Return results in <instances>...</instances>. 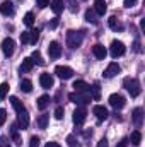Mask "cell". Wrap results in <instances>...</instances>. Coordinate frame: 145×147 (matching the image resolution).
<instances>
[{"instance_id": "cell-1", "label": "cell", "mask_w": 145, "mask_h": 147, "mask_svg": "<svg viewBox=\"0 0 145 147\" xmlns=\"http://www.w3.org/2000/svg\"><path fill=\"white\" fill-rule=\"evenodd\" d=\"M84 41V31H68L67 33V45L70 48H79Z\"/></svg>"}, {"instance_id": "cell-2", "label": "cell", "mask_w": 145, "mask_h": 147, "mask_svg": "<svg viewBox=\"0 0 145 147\" xmlns=\"http://www.w3.org/2000/svg\"><path fill=\"white\" fill-rule=\"evenodd\" d=\"M125 87H126V91L130 92V96L132 98H137V96H140V92H142V87H140V82H138V79H125Z\"/></svg>"}, {"instance_id": "cell-3", "label": "cell", "mask_w": 145, "mask_h": 147, "mask_svg": "<svg viewBox=\"0 0 145 147\" xmlns=\"http://www.w3.org/2000/svg\"><path fill=\"white\" fill-rule=\"evenodd\" d=\"M125 51H126V48H125V45H123L121 41H113V43H111L109 53H111V57H113V58L123 57V55H125Z\"/></svg>"}, {"instance_id": "cell-4", "label": "cell", "mask_w": 145, "mask_h": 147, "mask_svg": "<svg viewBox=\"0 0 145 147\" xmlns=\"http://www.w3.org/2000/svg\"><path fill=\"white\" fill-rule=\"evenodd\" d=\"M68 99L72 103H75V105H87V103H91V98H89L87 92H72L68 96Z\"/></svg>"}, {"instance_id": "cell-5", "label": "cell", "mask_w": 145, "mask_h": 147, "mask_svg": "<svg viewBox=\"0 0 145 147\" xmlns=\"http://www.w3.org/2000/svg\"><path fill=\"white\" fill-rule=\"evenodd\" d=\"M14 50H15L14 39H12V38H5V39L2 41V51H3V55H5V57H12V55H14Z\"/></svg>"}, {"instance_id": "cell-6", "label": "cell", "mask_w": 145, "mask_h": 147, "mask_svg": "<svg viewBox=\"0 0 145 147\" xmlns=\"http://www.w3.org/2000/svg\"><path fill=\"white\" fill-rule=\"evenodd\" d=\"M109 105H111L114 110H121V108H125L126 101H125V98H123L121 94H111V96H109Z\"/></svg>"}, {"instance_id": "cell-7", "label": "cell", "mask_w": 145, "mask_h": 147, "mask_svg": "<svg viewBox=\"0 0 145 147\" xmlns=\"http://www.w3.org/2000/svg\"><path fill=\"white\" fill-rule=\"evenodd\" d=\"M55 74L60 77V79H63V80H67V79H72L73 75V70L70 67H65V65H58L56 69H55Z\"/></svg>"}, {"instance_id": "cell-8", "label": "cell", "mask_w": 145, "mask_h": 147, "mask_svg": "<svg viewBox=\"0 0 145 147\" xmlns=\"http://www.w3.org/2000/svg\"><path fill=\"white\" fill-rule=\"evenodd\" d=\"M48 55H50V58H58V57L62 55V46H60L58 41H51V43H50V46H48Z\"/></svg>"}, {"instance_id": "cell-9", "label": "cell", "mask_w": 145, "mask_h": 147, "mask_svg": "<svg viewBox=\"0 0 145 147\" xmlns=\"http://www.w3.org/2000/svg\"><path fill=\"white\" fill-rule=\"evenodd\" d=\"M119 72H121V69H119V65H118L116 62H111V63H109L108 67H106V70H104V74H103V75H104L106 79H111V77H114V75H118Z\"/></svg>"}, {"instance_id": "cell-10", "label": "cell", "mask_w": 145, "mask_h": 147, "mask_svg": "<svg viewBox=\"0 0 145 147\" xmlns=\"http://www.w3.org/2000/svg\"><path fill=\"white\" fill-rule=\"evenodd\" d=\"M85 118H87L85 108H77V110L73 111V123H75V125H82V123L85 121Z\"/></svg>"}, {"instance_id": "cell-11", "label": "cell", "mask_w": 145, "mask_h": 147, "mask_svg": "<svg viewBox=\"0 0 145 147\" xmlns=\"http://www.w3.org/2000/svg\"><path fill=\"white\" fill-rule=\"evenodd\" d=\"M92 53H94V57H96L97 60H104V58H106V55H108V50H106L103 45H99V43H97V45H94V46H92Z\"/></svg>"}, {"instance_id": "cell-12", "label": "cell", "mask_w": 145, "mask_h": 147, "mask_svg": "<svg viewBox=\"0 0 145 147\" xmlns=\"http://www.w3.org/2000/svg\"><path fill=\"white\" fill-rule=\"evenodd\" d=\"M17 123H19V127H21L22 130L29 127V115H28V110H24L22 113H17Z\"/></svg>"}, {"instance_id": "cell-13", "label": "cell", "mask_w": 145, "mask_h": 147, "mask_svg": "<svg viewBox=\"0 0 145 147\" xmlns=\"http://www.w3.org/2000/svg\"><path fill=\"white\" fill-rule=\"evenodd\" d=\"M92 113L96 115V118H97V120H106V118L109 116L108 110H106L104 106H101V105H96V106L92 108Z\"/></svg>"}, {"instance_id": "cell-14", "label": "cell", "mask_w": 145, "mask_h": 147, "mask_svg": "<svg viewBox=\"0 0 145 147\" xmlns=\"http://www.w3.org/2000/svg\"><path fill=\"white\" fill-rule=\"evenodd\" d=\"M39 84H41V87L50 89V87H53L55 80H53V77H51L50 74H41V77H39Z\"/></svg>"}, {"instance_id": "cell-15", "label": "cell", "mask_w": 145, "mask_h": 147, "mask_svg": "<svg viewBox=\"0 0 145 147\" xmlns=\"http://www.w3.org/2000/svg\"><path fill=\"white\" fill-rule=\"evenodd\" d=\"M0 14H3V16H14V3L9 2V0L2 2V5H0Z\"/></svg>"}, {"instance_id": "cell-16", "label": "cell", "mask_w": 145, "mask_h": 147, "mask_svg": "<svg viewBox=\"0 0 145 147\" xmlns=\"http://www.w3.org/2000/svg\"><path fill=\"white\" fill-rule=\"evenodd\" d=\"M132 120H133L135 127H140L142 121H144V110L142 108H135L133 113H132Z\"/></svg>"}, {"instance_id": "cell-17", "label": "cell", "mask_w": 145, "mask_h": 147, "mask_svg": "<svg viewBox=\"0 0 145 147\" xmlns=\"http://www.w3.org/2000/svg\"><path fill=\"white\" fill-rule=\"evenodd\" d=\"M108 10V5H106V0H96L94 2V12L97 16H104Z\"/></svg>"}, {"instance_id": "cell-18", "label": "cell", "mask_w": 145, "mask_h": 147, "mask_svg": "<svg viewBox=\"0 0 145 147\" xmlns=\"http://www.w3.org/2000/svg\"><path fill=\"white\" fill-rule=\"evenodd\" d=\"M108 26L113 29V31H123V29H125V26H123V24H121L114 16H111V17L108 19Z\"/></svg>"}, {"instance_id": "cell-19", "label": "cell", "mask_w": 145, "mask_h": 147, "mask_svg": "<svg viewBox=\"0 0 145 147\" xmlns=\"http://www.w3.org/2000/svg\"><path fill=\"white\" fill-rule=\"evenodd\" d=\"M50 101H51V99H50V96H48V94H43V96H39V98H38V108H39L41 111H44L46 108H48Z\"/></svg>"}, {"instance_id": "cell-20", "label": "cell", "mask_w": 145, "mask_h": 147, "mask_svg": "<svg viewBox=\"0 0 145 147\" xmlns=\"http://www.w3.org/2000/svg\"><path fill=\"white\" fill-rule=\"evenodd\" d=\"M9 99H10V105L14 106V110H15V113H22V111L26 110V108H24V105H22V103H21V101H19L17 98H15V96H10Z\"/></svg>"}, {"instance_id": "cell-21", "label": "cell", "mask_w": 145, "mask_h": 147, "mask_svg": "<svg viewBox=\"0 0 145 147\" xmlns=\"http://www.w3.org/2000/svg\"><path fill=\"white\" fill-rule=\"evenodd\" d=\"M73 89H75V92H87L89 91V86L84 80H75L73 82Z\"/></svg>"}, {"instance_id": "cell-22", "label": "cell", "mask_w": 145, "mask_h": 147, "mask_svg": "<svg viewBox=\"0 0 145 147\" xmlns=\"http://www.w3.org/2000/svg\"><path fill=\"white\" fill-rule=\"evenodd\" d=\"M33 67H34V63H33L31 57L24 58V60H22V63H21V70H22V72H31V70H33Z\"/></svg>"}, {"instance_id": "cell-23", "label": "cell", "mask_w": 145, "mask_h": 147, "mask_svg": "<svg viewBox=\"0 0 145 147\" xmlns=\"http://www.w3.org/2000/svg\"><path fill=\"white\" fill-rule=\"evenodd\" d=\"M48 120H50V115H39V118L36 120L38 127H39L41 130H44V128L48 127Z\"/></svg>"}, {"instance_id": "cell-24", "label": "cell", "mask_w": 145, "mask_h": 147, "mask_svg": "<svg viewBox=\"0 0 145 147\" xmlns=\"http://www.w3.org/2000/svg\"><path fill=\"white\" fill-rule=\"evenodd\" d=\"M21 91L22 92H31L33 91V82L29 79H22L21 80Z\"/></svg>"}, {"instance_id": "cell-25", "label": "cell", "mask_w": 145, "mask_h": 147, "mask_svg": "<svg viewBox=\"0 0 145 147\" xmlns=\"http://www.w3.org/2000/svg\"><path fill=\"white\" fill-rule=\"evenodd\" d=\"M51 10H53L55 14H60V12L63 10V0H53V2H51Z\"/></svg>"}, {"instance_id": "cell-26", "label": "cell", "mask_w": 145, "mask_h": 147, "mask_svg": "<svg viewBox=\"0 0 145 147\" xmlns=\"http://www.w3.org/2000/svg\"><path fill=\"white\" fill-rule=\"evenodd\" d=\"M130 140H132V144H133V146H138V144L142 142V134H140L138 130L132 132V137H130Z\"/></svg>"}, {"instance_id": "cell-27", "label": "cell", "mask_w": 145, "mask_h": 147, "mask_svg": "<svg viewBox=\"0 0 145 147\" xmlns=\"http://www.w3.org/2000/svg\"><path fill=\"white\" fill-rule=\"evenodd\" d=\"M31 60H33V63H38V65H44V60H43V57H41V53L39 51H33V55H31Z\"/></svg>"}, {"instance_id": "cell-28", "label": "cell", "mask_w": 145, "mask_h": 147, "mask_svg": "<svg viewBox=\"0 0 145 147\" xmlns=\"http://www.w3.org/2000/svg\"><path fill=\"white\" fill-rule=\"evenodd\" d=\"M85 21L87 22H92V24H97V19H96V12L94 10H85Z\"/></svg>"}, {"instance_id": "cell-29", "label": "cell", "mask_w": 145, "mask_h": 147, "mask_svg": "<svg viewBox=\"0 0 145 147\" xmlns=\"http://www.w3.org/2000/svg\"><path fill=\"white\" fill-rule=\"evenodd\" d=\"M89 89H92V96H91V99H96V101H97V99L101 98V89H99V84H94L92 87L89 86Z\"/></svg>"}, {"instance_id": "cell-30", "label": "cell", "mask_w": 145, "mask_h": 147, "mask_svg": "<svg viewBox=\"0 0 145 147\" xmlns=\"http://www.w3.org/2000/svg\"><path fill=\"white\" fill-rule=\"evenodd\" d=\"M24 24H26L28 28H33V24H34V14H33V12H28V14L24 16Z\"/></svg>"}, {"instance_id": "cell-31", "label": "cell", "mask_w": 145, "mask_h": 147, "mask_svg": "<svg viewBox=\"0 0 145 147\" xmlns=\"http://www.w3.org/2000/svg\"><path fill=\"white\" fill-rule=\"evenodd\" d=\"M10 134H12V139H14V142H15L17 146H21V137H19V134H17V125H12V128H10Z\"/></svg>"}, {"instance_id": "cell-32", "label": "cell", "mask_w": 145, "mask_h": 147, "mask_svg": "<svg viewBox=\"0 0 145 147\" xmlns=\"http://www.w3.org/2000/svg\"><path fill=\"white\" fill-rule=\"evenodd\" d=\"M38 39H39V29H33V31H29V43L36 45Z\"/></svg>"}, {"instance_id": "cell-33", "label": "cell", "mask_w": 145, "mask_h": 147, "mask_svg": "<svg viewBox=\"0 0 145 147\" xmlns=\"http://www.w3.org/2000/svg\"><path fill=\"white\" fill-rule=\"evenodd\" d=\"M7 92H9V84L7 82H2L0 84V99H5Z\"/></svg>"}, {"instance_id": "cell-34", "label": "cell", "mask_w": 145, "mask_h": 147, "mask_svg": "<svg viewBox=\"0 0 145 147\" xmlns=\"http://www.w3.org/2000/svg\"><path fill=\"white\" fill-rule=\"evenodd\" d=\"M63 113H65L63 108H62V106H58V108L55 110V118H56V120H63Z\"/></svg>"}, {"instance_id": "cell-35", "label": "cell", "mask_w": 145, "mask_h": 147, "mask_svg": "<svg viewBox=\"0 0 145 147\" xmlns=\"http://www.w3.org/2000/svg\"><path fill=\"white\" fill-rule=\"evenodd\" d=\"M5 120H7V111L3 110V108H0V127L5 123Z\"/></svg>"}, {"instance_id": "cell-36", "label": "cell", "mask_w": 145, "mask_h": 147, "mask_svg": "<svg viewBox=\"0 0 145 147\" xmlns=\"http://www.w3.org/2000/svg\"><path fill=\"white\" fill-rule=\"evenodd\" d=\"M29 147H39V139H38V137H31V140H29Z\"/></svg>"}, {"instance_id": "cell-37", "label": "cell", "mask_w": 145, "mask_h": 147, "mask_svg": "<svg viewBox=\"0 0 145 147\" xmlns=\"http://www.w3.org/2000/svg\"><path fill=\"white\" fill-rule=\"evenodd\" d=\"M123 5H125L126 9H132L133 5H137V0H125V2H123Z\"/></svg>"}, {"instance_id": "cell-38", "label": "cell", "mask_w": 145, "mask_h": 147, "mask_svg": "<svg viewBox=\"0 0 145 147\" xmlns=\"http://www.w3.org/2000/svg\"><path fill=\"white\" fill-rule=\"evenodd\" d=\"M38 7L39 9H44V7H48V3H50V0H36Z\"/></svg>"}, {"instance_id": "cell-39", "label": "cell", "mask_w": 145, "mask_h": 147, "mask_svg": "<svg viewBox=\"0 0 145 147\" xmlns=\"http://www.w3.org/2000/svg\"><path fill=\"white\" fill-rule=\"evenodd\" d=\"M21 43H22V45L29 43V33H22V34H21Z\"/></svg>"}, {"instance_id": "cell-40", "label": "cell", "mask_w": 145, "mask_h": 147, "mask_svg": "<svg viewBox=\"0 0 145 147\" xmlns=\"http://www.w3.org/2000/svg\"><path fill=\"white\" fill-rule=\"evenodd\" d=\"M67 142H68V147H79V146H75V137H73V135H70V137L67 139Z\"/></svg>"}, {"instance_id": "cell-41", "label": "cell", "mask_w": 145, "mask_h": 147, "mask_svg": "<svg viewBox=\"0 0 145 147\" xmlns=\"http://www.w3.org/2000/svg\"><path fill=\"white\" fill-rule=\"evenodd\" d=\"M0 147H9V142H7V137H0Z\"/></svg>"}, {"instance_id": "cell-42", "label": "cell", "mask_w": 145, "mask_h": 147, "mask_svg": "<svg viewBox=\"0 0 145 147\" xmlns=\"http://www.w3.org/2000/svg\"><path fill=\"white\" fill-rule=\"evenodd\" d=\"M56 26H58V17H55V19L50 22V29H55Z\"/></svg>"}, {"instance_id": "cell-43", "label": "cell", "mask_w": 145, "mask_h": 147, "mask_svg": "<svg viewBox=\"0 0 145 147\" xmlns=\"http://www.w3.org/2000/svg\"><path fill=\"white\" fill-rule=\"evenodd\" d=\"M97 147H108V140H106V139H101V140L97 142Z\"/></svg>"}, {"instance_id": "cell-44", "label": "cell", "mask_w": 145, "mask_h": 147, "mask_svg": "<svg viewBox=\"0 0 145 147\" xmlns=\"http://www.w3.org/2000/svg\"><path fill=\"white\" fill-rule=\"evenodd\" d=\"M68 3L72 5V7H70V9H72V12H77V10H79V5H75V2H73V0H68Z\"/></svg>"}, {"instance_id": "cell-45", "label": "cell", "mask_w": 145, "mask_h": 147, "mask_svg": "<svg viewBox=\"0 0 145 147\" xmlns=\"http://www.w3.org/2000/svg\"><path fill=\"white\" fill-rule=\"evenodd\" d=\"M46 147H62V146H60V144H56V142H48Z\"/></svg>"}, {"instance_id": "cell-46", "label": "cell", "mask_w": 145, "mask_h": 147, "mask_svg": "<svg viewBox=\"0 0 145 147\" xmlns=\"http://www.w3.org/2000/svg\"><path fill=\"white\" fill-rule=\"evenodd\" d=\"M125 146H126V139H123V140L118 144V147H125Z\"/></svg>"}]
</instances>
